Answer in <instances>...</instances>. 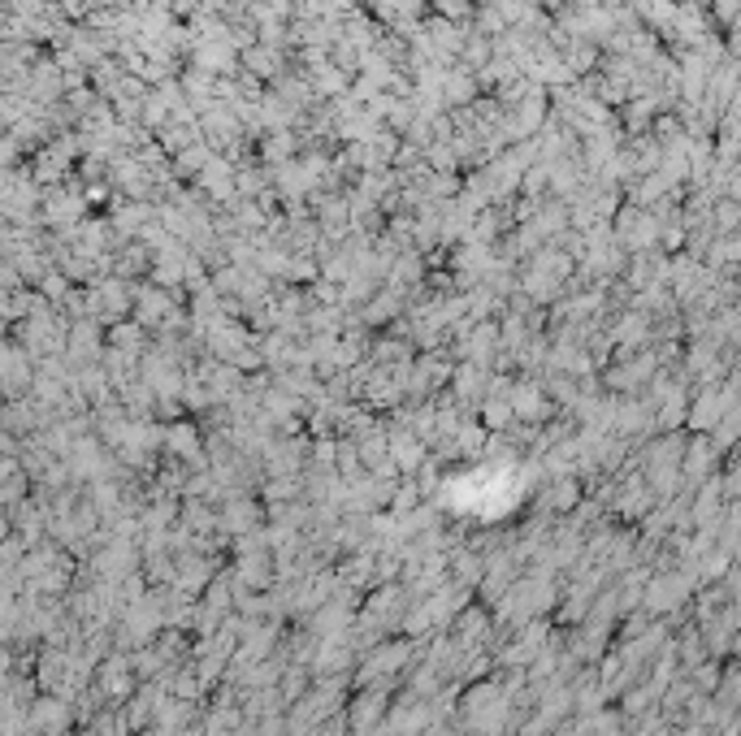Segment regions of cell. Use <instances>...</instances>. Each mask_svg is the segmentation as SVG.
<instances>
[{
  "instance_id": "6da1fadb",
  "label": "cell",
  "mask_w": 741,
  "mask_h": 736,
  "mask_svg": "<svg viewBox=\"0 0 741 736\" xmlns=\"http://www.w3.org/2000/svg\"><path fill=\"white\" fill-rule=\"evenodd\" d=\"M200 182L208 187V195H217V200H230L234 195V174L221 156H208V165L200 169Z\"/></svg>"
},
{
  "instance_id": "277c9868",
  "label": "cell",
  "mask_w": 741,
  "mask_h": 736,
  "mask_svg": "<svg viewBox=\"0 0 741 736\" xmlns=\"http://www.w3.org/2000/svg\"><path fill=\"white\" fill-rule=\"evenodd\" d=\"M247 65H252L256 74H278V57H273L269 48H252L247 52Z\"/></svg>"
},
{
  "instance_id": "7a4b0ae2",
  "label": "cell",
  "mask_w": 741,
  "mask_h": 736,
  "mask_svg": "<svg viewBox=\"0 0 741 736\" xmlns=\"http://www.w3.org/2000/svg\"><path fill=\"white\" fill-rule=\"evenodd\" d=\"M473 74H464V70H451L447 78H442V104H451V109H464V104H473Z\"/></svg>"
},
{
  "instance_id": "3957f363",
  "label": "cell",
  "mask_w": 741,
  "mask_h": 736,
  "mask_svg": "<svg viewBox=\"0 0 741 736\" xmlns=\"http://www.w3.org/2000/svg\"><path fill=\"white\" fill-rule=\"evenodd\" d=\"M195 65L208 74H234V52L226 44H204L200 52H195Z\"/></svg>"
}]
</instances>
